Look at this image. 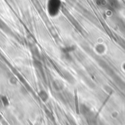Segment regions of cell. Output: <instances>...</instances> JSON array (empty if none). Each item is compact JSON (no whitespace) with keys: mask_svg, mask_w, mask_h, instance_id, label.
I'll return each instance as SVG.
<instances>
[{"mask_svg":"<svg viewBox=\"0 0 125 125\" xmlns=\"http://www.w3.org/2000/svg\"><path fill=\"white\" fill-rule=\"evenodd\" d=\"M61 7V0H48L47 9L51 16H56Z\"/></svg>","mask_w":125,"mask_h":125,"instance_id":"cell-1","label":"cell"},{"mask_svg":"<svg viewBox=\"0 0 125 125\" xmlns=\"http://www.w3.org/2000/svg\"><path fill=\"white\" fill-rule=\"evenodd\" d=\"M39 97L43 102H46L48 99V95L47 92L43 90H42L39 92Z\"/></svg>","mask_w":125,"mask_h":125,"instance_id":"cell-2","label":"cell"},{"mask_svg":"<svg viewBox=\"0 0 125 125\" xmlns=\"http://www.w3.org/2000/svg\"><path fill=\"white\" fill-rule=\"evenodd\" d=\"M1 103L4 106H7L9 105V101H8V100H7V98L6 97H4H4H1Z\"/></svg>","mask_w":125,"mask_h":125,"instance_id":"cell-3","label":"cell"}]
</instances>
